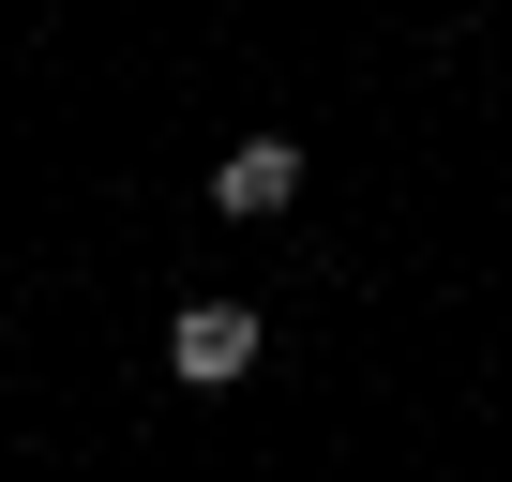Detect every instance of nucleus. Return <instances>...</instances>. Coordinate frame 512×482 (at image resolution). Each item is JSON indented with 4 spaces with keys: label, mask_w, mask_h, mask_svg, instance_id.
<instances>
[{
    "label": "nucleus",
    "mask_w": 512,
    "mask_h": 482,
    "mask_svg": "<svg viewBox=\"0 0 512 482\" xmlns=\"http://www.w3.org/2000/svg\"><path fill=\"white\" fill-rule=\"evenodd\" d=\"M256 347H272L256 302H181V317H166V377H181V392H241Z\"/></svg>",
    "instance_id": "obj_1"
},
{
    "label": "nucleus",
    "mask_w": 512,
    "mask_h": 482,
    "mask_svg": "<svg viewBox=\"0 0 512 482\" xmlns=\"http://www.w3.org/2000/svg\"><path fill=\"white\" fill-rule=\"evenodd\" d=\"M287 196H302V136H241V151L211 166V211H226V226H272Z\"/></svg>",
    "instance_id": "obj_2"
}]
</instances>
